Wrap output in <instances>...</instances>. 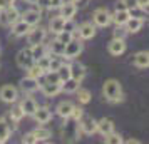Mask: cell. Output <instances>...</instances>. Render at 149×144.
Returning <instances> with one entry per match:
<instances>
[{
	"mask_svg": "<svg viewBox=\"0 0 149 144\" xmlns=\"http://www.w3.org/2000/svg\"><path fill=\"white\" fill-rule=\"evenodd\" d=\"M102 94H104V97L107 99L109 102H121L122 99H124L121 84H119V81H116V79H107L104 82Z\"/></svg>",
	"mask_w": 149,
	"mask_h": 144,
	"instance_id": "1",
	"label": "cell"
},
{
	"mask_svg": "<svg viewBox=\"0 0 149 144\" xmlns=\"http://www.w3.org/2000/svg\"><path fill=\"white\" fill-rule=\"evenodd\" d=\"M62 139L65 143H75L79 139V121H75L72 116L64 117V124L61 129Z\"/></svg>",
	"mask_w": 149,
	"mask_h": 144,
	"instance_id": "2",
	"label": "cell"
},
{
	"mask_svg": "<svg viewBox=\"0 0 149 144\" xmlns=\"http://www.w3.org/2000/svg\"><path fill=\"white\" fill-rule=\"evenodd\" d=\"M82 49H84L82 42L79 40V39H72L70 42L65 44V49H64V54L62 55H64L65 59H69V61H72L75 57H79V54L82 52Z\"/></svg>",
	"mask_w": 149,
	"mask_h": 144,
	"instance_id": "3",
	"label": "cell"
},
{
	"mask_svg": "<svg viewBox=\"0 0 149 144\" xmlns=\"http://www.w3.org/2000/svg\"><path fill=\"white\" fill-rule=\"evenodd\" d=\"M79 127L82 129L84 134H94V132H97V121L92 116L84 112L79 119Z\"/></svg>",
	"mask_w": 149,
	"mask_h": 144,
	"instance_id": "4",
	"label": "cell"
},
{
	"mask_svg": "<svg viewBox=\"0 0 149 144\" xmlns=\"http://www.w3.org/2000/svg\"><path fill=\"white\" fill-rule=\"evenodd\" d=\"M92 19H94V25H97V27H107L109 24L112 22L107 8H97L94 12V17Z\"/></svg>",
	"mask_w": 149,
	"mask_h": 144,
	"instance_id": "5",
	"label": "cell"
},
{
	"mask_svg": "<svg viewBox=\"0 0 149 144\" xmlns=\"http://www.w3.org/2000/svg\"><path fill=\"white\" fill-rule=\"evenodd\" d=\"M45 29H40V27H35L30 29L27 32V40L30 45H35V44H42V42L45 40Z\"/></svg>",
	"mask_w": 149,
	"mask_h": 144,
	"instance_id": "6",
	"label": "cell"
},
{
	"mask_svg": "<svg viewBox=\"0 0 149 144\" xmlns=\"http://www.w3.org/2000/svg\"><path fill=\"white\" fill-rule=\"evenodd\" d=\"M34 57H32V54H30V49H22L20 52L17 54V65L20 69H25L27 70L32 64H34Z\"/></svg>",
	"mask_w": 149,
	"mask_h": 144,
	"instance_id": "7",
	"label": "cell"
},
{
	"mask_svg": "<svg viewBox=\"0 0 149 144\" xmlns=\"http://www.w3.org/2000/svg\"><path fill=\"white\" fill-rule=\"evenodd\" d=\"M17 97H19V90L15 89L14 86H3V87L0 89V99H2L3 102L12 104V102L17 101Z\"/></svg>",
	"mask_w": 149,
	"mask_h": 144,
	"instance_id": "8",
	"label": "cell"
},
{
	"mask_svg": "<svg viewBox=\"0 0 149 144\" xmlns=\"http://www.w3.org/2000/svg\"><path fill=\"white\" fill-rule=\"evenodd\" d=\"M40 19H42L40 10H34V8H30V10H25V12L22 14V20L25 22V24H29L30 27L37 25V24L40 22Z\"/></svg>",
	"mask_w": 149,
	"mask_h": 144,
	"instance_id": "9",
	"label": "cell"
},
{
	"mask_svg": "<svg viewBox=\"0 0 149 144\" xmlns=\"http://www.w3.org/2000/svg\"><path fill=\"white\" fill-rule=\"evenodd\" d=\"M32 116H34V119L39 124H47L52 119V111L49 109V107H39L37 106V109H35V112Z\"/></svg>",
	"mask_w": 149,
	"mask_h": 144,
	"instance_id": "10",
	"label": "cell"
},
{
	"mask_svg": "<svg viewBox=\"0 0 149 144\" xmlns=\"http://www.w3.org/2000/svg\"><path fill=\"white\" fill-rule=\"evenodd\" d=\"M77 32H79V37L82 40H89V39H92L95 35V25L92 22H84Z\"/></svg>",
	"mask_w": 149,
	"mask_h": 144,
	"instance_id": "11",
	"label": "cell"
},
{
	"mask_svg": "<svg viewBox=\"0 0 149 144\" xmlns=\"http://www.w3.org/2000/svg\"><path fill=\"white\" fill-rule=\"evenodd\" d=\"M142 24H144V20L142 19H139V17H129L127 22L124 24V27H126V30H127V34H136V32H139L142 27Z\"/></svg>",
	"mask_w": 149,
	"mask_h": 144,
	"instance_id": "12",
	"label": "cell"
},
{
	"mask_svg": "<svg viewBox=\"0 0 149 144\" xmlns=\"http://www.w3.org/2000/svg\"><path fill=\"white\" fill-rule=\"evenodd\" d=\"M59 10H61L59 15H62L64 19H74L75 12H77V7L72 2H62L61 5H59Z\"/></svg>",
	"mask_w": 149,
	"mask_h": 144,
	"instance_id": "13",
	"label": "cell"
},
{
	"mask_svg": "<svg viewBox=\"0 0 149 144\" xmlns=\"http://www.w3.org/2000/svg\"><path fill=\"white\" fill-rule=\"evenodd\" d=\"M126 50V42L124 39H112L109 44V54L111 55H121Z\"/></svg>",
	"mask_w": 149,
	"mask_h": 144,
	"instance_id": "14",
	"label": "cell"
},
{
	"mask_svg": "<svg viewBox=\"0 0 149 144\" xmlns=\"http://www.w3.org/2000/svg\"><path fill=\"white\" fill-rule=\"evenodd\" d=\"M19 106H20V109L24 111V116H32L35 112V109H37V102H35L32 97H24Z\"/></svg>",
	"mask_w": 149,
	"mask_h": 144,
	"instance_id": "15",
	"label": "cell"
},
{
	"mask_svg": "<svg viewBox=\"0 0 149 144\" xmlns=\"http://www.w3.org/2000/svg\"><path fill=\"white\" fill-rule=\"evenodd\" d=\"M29 30H30V25H29V24H25L22 19H19L15 24H12V35H14V37H22V35H27Z\"/></svg>",
	"mask_w": 149,
	"mask_h": 144,
	"instance_id": "16",
	"label": "cell"
},
{
	"mask_svg": "<svg viewBox=\"0 0 149 144\" xmlns=\"http://www.w3.org/2000/svg\"><path fill=\"white\" fill-rule=\"evenodd\" d=\"M20 87L24 92H34V90L39 89V79H34V77H24L20 81Z\"/></svg>",
	"mask_w": 149,
	"mask_h": 144,
	"instance_id": "17",
	"label": "cell"
},
{
	"mask_svg": "<svg viewBox=\"0 0 149 144\" xmlns=\"http://www.w3.org/2000/svg\"><path fill=\"white\" fill-rule=\"evenodd\" d=\"M79 84H81V81H77V79H74V77H69V79H65V81H62L61 82V90H64V92H75V90L79 89Z\"/></svg>",
	"mask_w": 149,
	"mask_h": 144,
	"instance_id": "18",
	"label": "cell"
},
{
	"mask_svg": "<svg viewBox=\"0 0 149 144\" xmlns=\"http://www.w3.org/2000/svg\"><path fill=\"white\" fill-rule=\"evenodd\" d=\"M69 67H70V77H74L77 81H82V79L86 77V74H87L86 67H84L82 64H79V62H74V64L69 65Z\"/></svg>",
	"mask_w": 149,
	"mask_h": 144,
	"instance_id": "19",
	"label": "cell"
},
{
	"mask_svg": "<svg viewBox=\"0 0 149 144\" xmlns=\"http://www.w3.org/2000/svg\"><path fill=\"white\" fill-rule=\"evenodd\" d=\"M64 22H65V19H64L62 15L52 17L50 22H49V30H50L52 34H59V32L62 30V27H64Z\"/></svg>",
	"mask_w": 149,
	"mask_h": 144,
	"instance_id": "20",
	"label": "cell"
},
{
	"mask_svg": "<svg viewBox=\"0 0 149 144\" xmlns=\"http://www.w3.org/2000/svg\"><path fill=\"white\" fill-rule=\"evenodd\" d=\"M97 131L101 132L102 136H107L109 132H112L114 131V122L111 121V119H101V121H97Z\"/></svg>",
	"mask_w": 149,
	"mask_h": 144,
	"instance_id": "21",
	"label": "cell"
},
{
	"mask_svg": "<svg viewBox=\"0 0 149 144\" xmlns=\"http://www.w3.org/2000/svg\"><path fill=\"white\" fill-rule=\"evenodd\" d=\"M72 111H74V104L70 102V101H62L59 106H57V114L64 119V117H69L72 114Z\"/></svg>",
	"mask_w": 149,
	"mask_h": 144,
	"instance_id": "22",
	"label": "cell"
},
{
	"mask_svg": "<svg viewBox=\"0 0 149 144\" xmlns=\"http://www.w3.org/2000/svg\"><path fill=\"white\" fill-rule=\"evenodd\" d=\"M134 65L139 69H146L149 65V54L146 50H141L134 55Z\"/></svg>",
	"mask_w": 149,
	"mask_h": 144,
	"instance_id": "23",
	"label": "cell"
},
{
	"mask_svg": "<svg viewBox=\"0 0 149 144\" xmlns=\"http://www.w3.org/2000/svg\"><path fill=\"white\" fill-rule=\"evenodd\" d=\"M129 17H131V14H129L127 8H124V10H116L114 15H111V19L116 22V25H124V24L127 22Z\"/></svg>",
	"mask_w": 149,
	"mask_h": 144,
	"instance_id": "24",
	"label": "cell"
},
{
	"mask_svg": "<svg viewBox=\"0 0 149 144\" xmlns=\"http://www.w3.org/2000/svg\"><path fill=\"white\" fill-rule=\"evenodd\" d=\"M10 132H12V127L8 126L7 119H0V144L7 143L8 137H10Z\"/></svg>",
	"mask_w": 149,
	"mask_h": 144,
	"instance_id": "25",
	"label": "cell"
},
{
	"mask_svg": "<svg viewBox=\"0 0 149 144\" xmlns=\"http://www.w3.org/2000/svg\"><path fill=\"white\" fill-rule=\"evenodd\" d=\"M42 90L47 97H54L61 92V84H50V82H44L42 84Z\"/></svg>",
	"mask_w": 149,
	"mask_h": 144,
	"instance_id": "26",
	"label": "cell"
},
{
	"mask_svg": "<svg viewBox=\"0 0 149 144\" xmlns=\"http://www.w3.org/2000/svg\"><path fill=\"white\" fill-rule=\"evenodd\" d=\"M5 15H7V20H8V25H12V24H15V22L20 19V12L17 10V8L14 7V5H8L7 8H5Z\"/></svg>",
	"mask_w": 149,
	"mask_h": 144,
	"instance_id": "27",
	"label": "cell"
},
{
	"mask_svg": "<svg viewBox=\"0 0 149 144\" xmlns=\"http://www.w3.org/2000/svg\"><path fill=\"white\" fill-rule=\"evenodd\" d=\"M30 54H32V57H34V61H37V59H40L42 55L47 54V47L44 45V42L42 44H35V45H30Z\"/></svg>",
	"mask_w": 149,
	"mask_h": 144,
	"instance_id": "28",
	"label": "cell"
},
{
	"mask_svg": "<svg viewBox=\"0 0 149 144\" xmlns=\"http://www.w3.org/2000/svg\"><path fill=\"white\" fill-rule=\"evenodd\" d=\"M49 50L52 52L54 55H59V57H62V54H64V49H65V44H62V42H59L57 39L55 40L50 42V45H49Z\"/></svg>",
	"mask_w": 149,
	"mask_h": 144,
	"instance_id": "29",
	"label": "cell"
},
{
	"mask_svg": "<svg viewBox=\"0 0 149 144\" xmlns=\"http://www.w3.org/2000/svg\"><path fill=\"white\" fill-rule=\"evenodd\" d=\"M34 136H35V141L39 143V141H47V139H50L52 137V132L49 129H45V127H39V129L34 131Z\"/></svg>",
	"mask_w": 149,
	"mask_h": 144,
	"instance_id": "30",
	"label": "cell"
},
{
	"mask_svg": "<svg viewBox=\"0 0 149 144\" xmlns=\"http://www.w3.org/2000/svg\"><path fill=\"white\" fill-rule=\"evenodd\" d=\"M44 74H45V70H44V69H40L37 64H35V62L27 69V76L34 77V79H40V77H44Z\"/></svg>",
	"mask_w": 149,
	"mask_h": 144,
	"instance_id": "31",
	"label": "cell"
},
{
	"mask_svg": "<svg viewBox=\"0 0 149 144\" xmlns=\"http://www.w3.org/2000/svg\"><path fill=\"white\" fill-rule=\"evenodd\" d=\"M45 82H50V84H61V77L57 74V70H45Z\"/></svg>",
	"mask_w": 149,
	"mask_h": 144,
	"instance_id": "32",
	"label": "cell"
},
{
	"mask_svg": "<svg viewBox=\"0 0 149 144\" xmlns=\"http://www.w3.org/2000/svg\"><path fill=\"white\" fill-rule=\"evenodd\" d=\"M75 92H77V99H79L81 104H87L89 101H91V92H89L87 89H81V87H79Z\"/></svg>",
	"mask_w": 149,
	"mask_h": 144,
	"instance_id": "33",
	"label": "cell"
},
{
	"mask_svg": "<svg viewBox=\"0 0 149 144\" xmlns=\"http://www.w3.org/2000/svg\"><path fill=\"white\" fill-rule=\"evenodd\" d=\"M57 74H59V77H61V82H62V81H65V79H69V77H70V67H69V65H65V64L62 62V65L57 69Z\"/></svg>",
	"mask_w": 149,
	"mask_h": 144,
	"instance_id": "34",
	"label": "cell"
},
{
	"mask_svg": "<svg viewBox=\"0 0 149 144\" xmlns=\"http://www.w3.org/2000/svg\"><path fill=\"white\" fill-rule=\"evenodd\" d=\"M74 39V34L72 32H65V30H61L59 34H57V40L62 42V44H67Z\"/></svg>",
	"mask_w": 149,
	"mask_h": 144,
	"instance_id": "35",
	"label": "cell"
},
{
	"mask_svg": "<svg viewBox=\"0 0 149 144\" xmlns=\"http://www.w3.org/2000/svg\"><path fill=\"white\" fill-rule=\"evenodd\" d=\"M10 117H12L14 122H20L22 117H24V111L20 109V106H17V107H14V109L10 111Z\"/></svg>",
	"mask_w": 149,
	"mask_h": 144,
	"instance_id": "36",
	"label": "cell"
},
{
	"mask_svg": "<svg viewBox=\"0 0 149 144\" xmlns=\"http://www.w3.org/2000/svg\"><path fill=\"white\" fill-rule=\"evenodd\" d=\"M104 137H106V143H109V144H121L122 143V137L119 134H116L114 131L109 132L107 136H104Z\"/></svg>",
	"mask_w": 149,
	"mask_h": 144,
	"instance_id": "37",
	"label": "cell"
},
{
	"mask_svg": "<svg viewBox=\"0 0 149 144\" xmlns=\"http://www.w3.org/2000/svg\"><path fill=\"white\" fill-rule=\"evenodd\" d=\"M49 62H50V57L45 54V55H42L40 59H37V61H35V64H37L40 69H44V70H49Z\"/></svg>",
	"mask_w": 149,
	"mask_h": 144,
	"instance_id": "38",
	"label": "cell"
},
{
	"mask_svg": "<svg viewBox=\"0 0 149 144\" xmlns=\"http://www.w3.org/2000/svg\"><path fill=\"white\" fill-rule=\"evenodd\" d=\"M62 30H65V32H72V34H74L75 30H77V25L74 24V20H72V19H65Z\"/></svg>",
	"mask_w": 149,
	"mask_h": 144,
	"instance_id": "39",
	"label": "cell"
},
{
	"mask_svg": "<svg viewBox=\"0 0 149 144\" xmlns=\"http://www.w3.org/2000/svg\"><path fill=\"white\" fill-rule=\"evenodd\" d=\"M61 65H62V61L59 59V55L50 57V62H49V70H57Z\"/></svg>",
	"mask_w": 149,
	"mask_h": 144,
	"instance_id": "40",
	"label": "cell"
},
{
	"mask_svg": "<svg viewBox=\"0 0 149 144\" xmlns=\"http://www.w3.org/2000/svg\"><path fill=\"white\" fill-rule=\"evenodd\" d=\"M126 35H127V30L124 25H117L114 30V39H126Z\"/></svg>",
	"mask_w": 149,
	"mask_h": 144,
	"instance_id": "41",
	"label": "cell"
},
{
	"mask_svg": "<svg viewBox=\"0 0 149 144\" xmlns=\"http://www.w3.org/2000/svg\"><path fill=\"white\" fill-rule=\"evenodd\" d=\"M22 143H24V144H35V143H37V141H35L34 132H29V134H25V136L22 137Z\"/></svg>",
	"mask_w": 149,
	"mask_h": 144,
	"instance_id": "42",
	"label": "cell"
},
{
	"mask_svg": "<svg viewBox=\"0 0 149 144\" xmlns=\"http://www.w3.org/2000/svg\"><path fill=\"white\" fill-rule=\"evenodd\" d=\"M82 114H84V109H82V107H77V106H74V111H72V114H70V116L74 117L75 121H79Z\"/></svg>",
	"mask_w": 149,
	"mask_h": 144,
	"instance_id": "43",
	"label": "cell"
},
{
	"mask_svg": "<svg viewBox=\"0 0 149 144\" xmlns=\"http://www.w3.org/2000/svg\"><path fill=\"white\" fill-rule=\"evenodd\" d=\"M0 25H8V20H7V15H5V8H0Z\"/></svg>",
	"mask_w": 149,
	"mask_h": 144,
	"instance_id": "44",
	"label": "cell"
},
{
	"mask_svg": "<svg viewBox=\"0 0 149 144\" xmlns=\"http://www.w3.org/2000/svg\"><path fill=\"white\" fill-rule=\"evenodd\" d=\"M122 2H124V5H126L127 10H131V8H137V0H122Z\"/></svg>",
	"mask_w": 149,
	"mask_h": 144,
	"instance_id": "45",
	"label": "cell"
},
{
	"mask_svg": "<svg viewBox=\"0 0 149 144\" xmlns=\"http://www.w3.org/2000/svg\"><path fill=\"white\" fill-rule=\"evenodd\" d=\"M148 3L149 0H137V8L142 10V12H148Z\"/></svg>",
	"mask_w": 149,
	"mask_h": 144,
	"instance_id": "46",
	"label": "cell"
},
{
	"mask_svg": "<svg viewBox=\"0 0 149 144\" xmlns=\"http://www.w3.org/2000/svg\"><path fill=\"white\" fill-rule=\"evenodd\" d=\"M49 3H50V0H37L35 2V5H39L40 8H49Z\"/></svg>",
	"mask_w": 149,
	"mask_h": 144,
	"instance_id": "47",
	"label": "cell"
},
{
	"mask_svg": "<svg viewBox=\"0 0 149 144\" xmlns=\"http://www.w3.org/2000/svg\"><path fill=\"white\" fill-rule=\"evenodd\" d=\"M70 2H72V3H75V7L79 8V7H86V5H87V0H70Z\"/></svg>",
	"mask_w": 149,
	"mask_h": 144,
	"instance_id": "48",
	"label": "cell"
},
{
	"mask_svg": "<svg viewBox=\"0 0 149 144\" xmlns=\"http://www.w3.org/2000/svg\"><path fill=\"white\" fill-rule=\"evenodd\" d=\"M64 0H50V3H49V8H59V5H61Z\"/></svg>",
	"mask_w": 149,
	"mask_h": 144,
	"instance_id": "49",
	"label": "cell"
},
{
	"mask_svg": "<svg viewBox=\"0 0 149 144\" xmlns=\"http://www.w3.org/2000/svg\"><path fill=\"white\" fill-rule=\"evenodd\" d=\"M8 5H12L10 0H0V8H7Z\"/></svg>",
	"mask_w": 149,
	"mask_h": 144,
	"instance_id": "50",
	"label": "cell"
},
{
	"mask_svg": "<svg viewBox=\"0 0 149 144\" xmlns=\"http://www.w3.org/2000/svg\"><path fill=\"white\" fill-rule=\"evenodd\" d=\"M124 8H126V5H124V2H117V3H116V10H124Z\"/></svg>",
	"mask_w": 149,
	"mask_h": 144,
	"instance_id": "51",
	"label": "cell"
},
{
	"mask_svg": "<svg viewBox=\"0 0 149 144\" xmlns=\"http://www.w3.org/2000/svg\"><path fill=\"white\" fill-rule=\"evenodd\" d=\"M127 143H129V144H137V143H139V141H136V139H129Z\"/></svg>",
	"mask_w": 149,
	"mask_h": 144,
	"instance_id": "52",
	"label": "cell"
},
{
	"mask_svg": "<svg viewBox=\"0 0 149 144\" xmlns=\"http://www.w3.org/2000/svg\"><path fill=\"white\" fill-rule=\"evenodd\" d=\"M24 2H25V3H35L37 0H24Z\"/></svg>",
	"mask_w": 149,
	"mask_h": 144,
	"instance_id": "53",
	"label": "cell"
}]
</instances>
